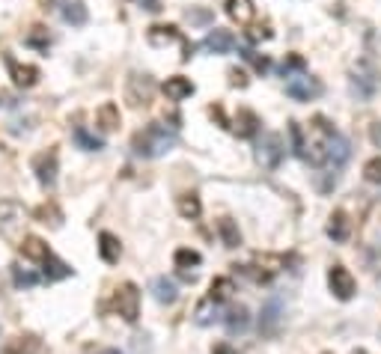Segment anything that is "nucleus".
Segmentation results:
<instances>
[{
	"instance_id": "nucleus-47",
	"label": "nucleus",
	"mask_w": 381,
	"mask_h": 354,
	"mask_svg": "<svg viewBox=\"0 0 381 354\" xmlns=\"http://www.w3.org/2000/svg\"><path fill=\"white\" fill-rule=\"evenodd\" d=\"M0 107H15V98L9 93H0Z\"/></svg>"
},
{
	"instance_id": "nucleus-41",
	"label": "nucleus",
	"mask_w": 381,
	"mask_h": 354,
	"mask_svg": "<svg viewBox=\"0 0 381 354\" xmlns=\"http://www.w3.org/2000/svg\"><path fill=\"white\" fill-rule=\"evenodd\" d=\"M271 27L268 24H257V27H250V33H248V39L250 42H262V39H271Z\"/></svg>"
},
{
	"instance_id": "nucleus-46",
	"label": "nucleus",
	"mask_w": 381,
	"mask_h": 354,
	"mask_svg": "<svg viewBox=\"0 0 381 354\" xmlns=\"http://www.w3.org/2000/svg\"><path fill=\"white\" fill-rule=\"evenodd\" d=\"M87 354H122L120 349H93V346H87Z\"/></svg>"
},
{
	"instance_id": "nucleus-35",
	"label": "nucleus",
	"mask_w": 381,
	"mask_h": 354,
	"mask_svg": "<svg viewBox=\"0 0 381 354\" xmlns=\"http://www.w3.org/2000/svg\"><path fill=\"white\" fill-rule=\"evenodd\" d=\"M173 262H176V268H197L199 262H203V256H199L197 250H190V247H179L176 250V256H173Z\"/></svg>"
},
{
	"instance_id": "nucleus-14",
	"label": "nucleus",
	"mask_w": 381,
	"mask_h": 354,
	"mask_svg": "<svg viewBox=\"0 0 381 354\" xmlns=\"http://www.w3.org/2000/svg\"><path fill=\"white\" fill-rule=\"evenodd\" d=\"M6 66H9V78H12V84L21 87V89L33 87L36 80H39V69H36V66H21V63H15L9 54H6Z\"/></svg>"
},
{
	"instance_id": "nucleus-11",
	"label": "nucleus",
	"mask_w": 381,
	"mask_h": 354,
	"mask_svg": "<svg viewBox=\"0 0 381 354\" xmlns=\"http://www.w3.org/2000/svg\"><path fill=\"white\" fill-rule=\"evenodd\" d=\"M328 286L340 301H349V298L358 292V283H355V277H351V271L346 265H334L328 271Z\"/></svg>"
},
{
	"instance_id": "nucleus-37",
	"label": "nucleus",
	"mask_w": 381,
	"mask_h": 354,
	"mask_svg": "<svg viewBox=\"0 0 381 354\" xmlns=\"http://www.w3.org/2000/svg\"><path fill=\"white\" fill-rule=\"evenodd\" d=\"M12 280H15L18 289H30V286L39 283V274H33V271H27L21 265H12Z\"/></svg>"
},
{
	"instance_id": "nucleus-36",
	"label": "nucleus",
	"mask_w": 381,
	"mask_h": 354,
	"mask_svg": "<svg viewBox=\"0 0 381 354\" xmlns=\"http://www.w3.org/2000/svg\"><path fill=\"white\" fill-rule=\"evenodd\" d=\"M30 48H39V51H48V45H51V36H48V30L45 27H39L36 24L30 33H27V39H24Z\"/></svg>"
},
{
	"instance_id": "nucleus-16",
	"label": "nucleus",
	"mask_w": 381,
	"mask_h": 354,
	"mask_svg": "<svg viewBox=\"0 0 381 354\" xmlns=\"http://www.w3.org/2000/svg\"><path fill=\"white\" fill-rule=\"evenodd\" d=\"M226 15L232 18L239 27H248L253 21V15H257V6H253V0H226Z\"/></svg>"
},
{
	"instance_id": "nucleus-15",
	"label": "nucleus",
	"mask_w": 381,
	"mask_h": 354,
	"mask_svg": "<svg viewBox=\"0 0 381 354\" xmlns=\"http://www.w3.org/2000/svg\"><path fill=\"white\" fill-rule=\"evenodd\" d=\"M57 12H60V18H63V21H66V24H72V27H80V24H87V18H89L87 6H84V0H60Z\"/></svg>"
},
{
	"instance_id": "nucleus-48",
	"label": "nucleus",
	"mask_w": 381,
	"mask_h": 354,
	"mask_svg": "<svg viewBox=\"0 0 381 354\" xmlns=\"http://www.w3.org/2000/svg\"><path fill=\"white\" fill-rule=\"evenodd\" d=\"M212 354H235L232 351V346H226V342H221V346H215V351Z\"/></svg>"
},
{
	"instance_id": "nucleus-44",
	"label": "nucleus",
	"mask_w": 381,
	"mask_h": 354,
	"mask_svg": "<svg viewBox=\"0 0 381 354\" xmlns=\"http://www.w3.org/2000/svg\"><path fill=\"white\" fill-rule=\"evenodd\" d=\"M138 6H143L146 12H161V0H134Z\"/></svg>"
},
{
	"instance_id": "nucleus-22",
	"label": "nucleus",
	"mask_w": 381,
	"mask_h": 354,
	"mask_svg": "<svg viewBox=\"0 0 381 354\" xmlns=\"http://www.w3.org/2000/svg\"><path fill=\"white\" fill-rule=\"evenodd\" d=\"M349 232H351L349 214L342 212V208H337V212L331 214V221H328V239H334L337 244H342V241H349Z\"/></svg>"
},
{
	"instance_id": "nucleus-4",
	"label": "nucleus",
	"mask_w": 381,
	"mask_h": 354,
	"mask_svg": "<svg viewBox=\"0 0 381 354\" xmlns=\"http://www.w3.org/2000/svg\"><path fill=\"white\" fill-rule=\"evenodd\" d=\"M21 226H24V208L12 203V199L0 203V235L12 244H21L27 239V235H21Z\"/></svg>"
},
{
	"instance_id": "nucleus-1",
	"label": "nucleus",
	"mask_w": 381,
	"mask_h": 354,
	"mask_svg": "<svg viewBox=\"0 0 381 354\" xmlns=\"http://www.w3.org/2000/svg\"><path fill=\"white\" fill-rule=\"evenodd\" d=\"M289 134H292V149L295 155L307 161V164H325L328 161V146L334 140V125L325 120V116H313L307 125H298L292 122L289 125Z\"/></svg>"
},
{
	"instance_id": "nucleus-32",
	"label": "nucleus",
	"mask_w": 381,
	"mask_h": 354,
	"mask_svg": "<svg viewBox=\"0 0 381 354\" xmlns=\"http://www.w3.org/2000/svg\"><path fill=\"white\" fill-rule=\"evenodd\" d=\"M42 265H45V280H48V283H57V280L72 277V268L66 265V262L54 259V256H48V262H42Z\"/></svg>"
},
{
	"instance_id": "nucleus-9",
	"label": "nucleus",
	"mask_w": 381,
	"mask_h": 354,
	"mask_svg": "<svg viewBox=\"0 0 381 354\" xmlns=\"http://www.w3.org/2000/svg\"><path fill=\"white\" fill-rule=\"evenodd\" d=\"M286 96L295 98V102H313V98L322 96V84L319 78H310V75H289L286 80Z\"/></svg>"
},
{
	"instance_id": "nucleus-18",
	"label": "nucleus",
	"mask_w": 381,
	"mask_h": 354,
	"mask_svg": "<svg viewBox=\"0 0 381 354\" xmlns=\"http://www.w3.org/2000/svg\"><path fill=\"white\" fill-rule=\"evenodd\" d=\"M224 324H226V333L230 337H239V333H244L250 328V313H248V307H232L230 313L224 316Z\"/></svg>"
},
{
	"instance_id": "nucleus-24",
	"label": "nucleus",
	"mask_w": 381,
	"mask_h": 354,
	"mask_svg": "<svg viewBox=\"0 0 381 354\" xmlns=\"http://www.w3.org/2000/svg\"><path fill=\"white\" fill-rule=\"evenodd\" d=\"M221 319H224V316H221V310H217V304L212 301V298H206V301L197 304L194 322L199 324V328H208V324H215V322H221Z\"/></svg>"
},
{
	"instance_id": "nucleus-43",
	"label": "nucleus",
	"mask_w": 381,
	"mask_h": 354,
	"mask_svg": "<svg viewBox=\"0 0 381 354\" xmlns=\"http://www.w3.org/2000/svg\"><path fill=\"white\" fill-rule=\"evenodd\" d=\"M226 75H230V87H248L250 84V80H248V75H244V71L241 69H230V71H226Z\"/></svg>"
},
{
	"instance_id": "nucleus-27",
	"label": "nucleus",
	"mask_w": 381,
	"mask_h": 354,
	"mask_svg": "<svg viewBox=\"0 0 381 354\" xmlns=\"http://www.w3.org/2000/svg\"><path fill=\"white\" fill-rule=\"evenodd\" d=\"M152 298L158 304H173L176 301V283L167 277H155L152 280Z\"/></svg>"
},
{
	"instance_id": "nucleus-26",
	"label": "nucleus",
	"mask_w": 381,
	"mask_h": 354,
	"mask_svg": "<svg viewBox=\"0 0 381 354\" xmlns=\"http://www.w3.org/2000/svg\"><path fill=\"white\" fill-rule=\"evenodd\" d=\"M96 122H98L102 131H116L120 129V107H116L113 102H105L96 113Z\"/></svg>"
},
{
	"instance_id": "nucleus-8",
	"label": "nucleus",
	"mask_w": 381,
	"mask_h": 354,
	"mask_svg": "<svg viewBox=\"0 0 381 354\" xmlns=\"http://www.w3.org/2000/svg\"><path fill=\"white\" fill-rule=\"evenodd\" d=\"M152 96H155V80H152L149 75H140V71L129 75V84H125V98H129L131 107H146L152 102Z\"/></svg>"
},
{
	"instance_id": "nucleus-3",
	"label": "nucleus",
	"mask_w": 381,
	"mask_h": 354,
	"mask_svg": "<svg viewBox=\"0 0 381 354\" xmlns=\"http://www.w3.org/2000/svg\"><path fill=\"white\" fill-rule=\"evenodd\" d=\"M146 39H149V45H155V48H161V45H179V48H182V63H188L190 54H194V45L185 39V33L179 30L176 24H155V27H149Z\"/></svg>"
},
{
	"instance_id": "nucleus-28",
	"label": "nucleus",
	"mask_w": 381,
	"mask_h": 354,
	"mask_svg": "<svg viewBox=\"0 0 381 354\" xmlns=\"http://www.w3.org/2000/svg\"><path fill=\"white\" fill-rule=\"evenodd\" d=\"M217 235H221L224 247H239L241 244V232H239V226H235V221H230V217H221V221H217Z\"/></svg>"
},
{
	"instance_id": "nucleus-20",
	"label": "nucleus",
	"mask_w": 381,
	"mask_h": 354,
	"mask_svg": "<svg viewBox=\"0 0 381 354\" xmlns=\"http://www.w3.org/2000/svg\"><path fill=\"white\" fill-rule=\"evenodd\" d=\"M98 256H102L107 265H116V262H120V256H122V244H120V239H116V235H111V232H102V235H98Z\"/></svg>"
},
{
	"instance_id": "nucleus-21",
	"label": "nucleus",
	"mask_w": 381,
	"mask_h": 354,
	"mask_svg": "<svg viewBox=\"0 0 381 354\" xmlns=\"http://www.w3.org/2000/svg\"><path fill=\"white\" fill-rule=\"evenodd\" d=\"M21 247V253H24V259H30V262H48V256H51V250H48V244H45L39 235H27V239L18 244Z\"/></svg>"
},
{
	"instance_id": "nucleus-25",
	"label": "nucleus",
	"mask_w": 381,
	"mask_h": 354,
	"mask_svg": "<svg viewBox=\"0 0 381 354\" xmlns=\"http://www.w3.org/2000/svg\"><path fill=\"white\" fill-rule=\"evenodd\" d=\"M351 155V146H349V140L342 137V134H334V140H331V146H328V161L334 164V170L342 167L349 161Z\"/></svg>"
},
{
	"instance_id": "nucleus-17",
	"label": "nucleus",
	"mask_w": 381,
	"mask_h": 354,
	"mask_svg": "<svg viewBox=\"0 0 381 354\" xmlns=\"http://www.w3.org/2000/svg\"><path fill=\"white\" fill-rule=\"evenodd\" d=\"M203 48L212 51V54H226V51L235 48V36L230 30H221V27H215V30L203 39Z\"/></svg>"
},
{
	"instance_id": "nucleus-19",
	"label": "nucleus",
	"mask_w": 381,
	"mask_h": 354,
	"mask_svg": "<svg viewBox=\"0 0 381 354\" xmlns=\"http://www.w3.org/2000/svg\"><path fill=\"white\" fill-rule=\"evenodd\" d=\"M164 96L170 98V102H182V98L194 96V84L185 78V75H173L164 80Z\"/></svg>"
},
{
	"instance_id": "nucleus-12",
	"label": "nucleus",
	"mask_w": 381,
	"mask_h": 354,
	"mask_svg": "<svg viewBox=\"0 0 381 354\" xmlns=\"http://www.w3.org/2000/svg\"><path fill=\"white\" fill-rule=\"evenodd\" d=\"M33 170H36V179H39L42 188H54L57 181V152L48 149V152H39L33 158Z\"/></svg>"
},
{
	"instance_id": "nucleus-5",
	"label": "nucleus",
	"mask_w": 381,
	"mask_h": 354,
	"mask_svg": "<svg viewBox=\"0 0 381 354\" xmlns=\"http://www.w3.org/2000/svg\"><path fill=\"white\" fill-rule=\"evenodd\" d=\"M283 155H286V143H283V137H280V134L265 131L257 140V161L265 170H277L280 161H283Z\"/></svg>"
},
{
	"instance_id": "nucleus-38",
	"label": "nucleus",
	"mask_w": 381,
	"mask_h": 354,
	"mask_svg": "<svg viewBox=\"0 0 381 354\" xmlns=\"http://www.w3.org/2000/svg\"><path fill=\"white\" fill-rule=\"evenodd\" d=\"M241 57H244V60H248V63H250V66H253V69H257V71H259V75H265V71L271 69V60H268V57H262V54H257V51H253V48H244V51H241Z\"/></svg>"
},
{
	"instance_id": "nucleus-29",
	"label": "nucleus",
	"mask_w": 381,
	"mask_h": 354,
	"mask_svg": "<svg viewBox=\"0 0 381 354\" xmlns=\"http://www.w3.org/2000/svg\"><path fill=\"white\" fill-rule=\"evenodd\" d=\"M72 137H75V143H78V149H84V152H98L105 146L102 143V137H96V134H89L84 125H75V131H72Z\"/></svg>"
},
{
	"instance_id": "nucleus-34",
	"label": "nucleus",
	"mask_w": 381,
	"mask_h": 354,
	"mask_svg": "<svg viewBox=\"0 0 381 354\" xmlns=\"http://www.w3.org/2000/svg\"><path fill=\"white\" fill-rule=\"evenodd\" d=\"M33 217H36L39 223H51V226H60V221H63L57 203H45V206H39V208L33 212Z\"/></svg>"
},
{
	"instance_id": "nucleus-10",
	"label": "nucleus",
	"mask_w": 381,
	"mask_h": 354,
	"mask_svg": "<svg viewBox=\"0 0 381 354\" xmlns=\"http://www.w3.org/2000/svg\"><path fill=\"white\" fill-rule=\"evenodd\" d=\"M283 328V301L280 298H268L259 313V333L262 337H277Z\"/></svg>"
},
{
	"instance_id": "nucleus-40",
	"label": "nucleus",
	"mask_w": 381,
	"mask_h": 354,
	"mask_svg": "<svg viewBox=\"0 0 381 354\" xmlns=\"http://www.w3.org/2000/svg\"><path fill=\"white\" fill-rule=\"evenodd\" d=\"M304 66H307V63H304V57H298V54H292V57H286V63H283V75L289 78V75H292V71H298V75H301V71H304Z\"/></svg>"
},
{
	"instance_id": "nucleus-39",
	"label": "nucleus",
	"mask_w": 381,
	"mask_h": 354,
	"mask_svg": "<svg viewBox=\"0 0 381 354\" xmlns=\"http://www.w3.org/2000/svg\"><path fill=\"white\" fill-rule=\"evenodd\" d=\"M364 176H367V181H373V185H381V158L367 161V167H364Z\"/></svg>"
},
{
	"instance_id": "nucleus-23",
	"label": "nucleus",
	"mask_w": 381,
	"mask_h": 354,
	"mask_svg": "<svg viewBox=\"0 0 381 354\" xmlns=\"http://www.w3.org/2000/svg\"><path fill=\"white\" fill-rule=\"evenodd\" d=\"M232 131L239 134V137H257V131H259V120H257V113L253 111H239L235 113V125H232Z\"/></svg>"
},
{
	"instance_id": "nucleus-30",
	"label": "nucleus",
	"mask_w": 381,
	"mask_h": 354,
	"mask_svg": "<svg viewBox=\"0 0 381 354\" xmlns=\"http://www.w3.org/2000/svg\"><path fill=\"white\" fill-rule=\"evenodd\" d=\"M176 206H179V214L188 217V221H197L199 212H203V203H199L197 194H182L176 199Z\"/></svg>"
},
{
	"instance_id": "nucleus-6",
	"label": "nucleus",
	"mask_w": 381,
	"mask_h": 354,
	"mask_svg": "<svg viewBox=\"0 0 381 354\" xmlns=\"http://www.w3.org/2000/svg\"><path fill=\"white\" fill-rule=\"evenodd\" d=\"M283 268H286V259L280 256V253H257L248 265V274L257 280V283H268V280L277 277Z\"/></svg>"
},
{
	"instance_id": "nucleus-33",
	"label": "nucleus",
	"mask_w": 381,
	"mask_h": 354,
	"mask_svg": "<svg viewBox=\"0 0 381 354\" xmlns=\"http://www.w3.org/2000/svg\"><path fill=\"white\" fill-rule=\"evenodd\" d=\"M3 354H42V346L36 337H18Z\"/></svg>"
},
{
	"instance_id": "nucleus-31",
	"label": "nucleus",
	"mask_w": 381,
	"mask_h": 354,
	"mask_svg": "<svg viewBox=\"0 0 381 354\" xmlns=\"http://www.w3.org/2000/svg\"><path fill=\"white\" fill-rule=\"evenodd\" d=\"M235 292V283L230 277H217V280H212V286H208V298H212L215 304H221V301H226Z\"/></svg>"
},
{
	"instance_id": "nucleus-2",
	"label": "nucleus",
	"mask_w": 381,
	"mask_h": 354,
	"mask_svg": "<svg viewBox=\"0 0 381 354\" xmlns=\"http://www.w3.org/2000/svg\"><path fill=\"white\" fill-rule=\"evenodd\" d=\"M176 143H179V137L173 129H167V125H161V122H149L146 129L131 137V149H134V155H140V158H161V155H167Z\"/></svg>"
},
{
	"instance_id": "nucleus-42",
	"label": "nucleus",
	"mask_w": 381,
	"mask_h": 354,
	"mask_svg": "<svg viewBox=\"0 0 381 354\" xmlns=\"http://www.w3.org/2000/svg\"><path fill=\"white\" fill-rule=\"evenodd\" d=\"M188 21L190 24H212V12H208V9H190Z\"/></svg>"
},
{
	"instance_id": "nucleus-13",
	"label": "nucleus",
	"mask_w": 381,
	"mask_h": 354,
	"mask_svg": "<svg viewBox=\"0 0 381 354\" xmlns=\"http://www.w3.org/2000/svg\"><path fill=\"white\" fill-rule=\"evenodd\" d=\"M375 87H378L375 75H373V71H369V66H367V63H360V66L355 69V75H351V93H355L358 98H373Z\"/></svg>"
},
{
	"instance_id": "nucleus-7",
	"label": "nucleus",
	"mask_w": 381,
	"mask_h": 354,
	"mask_svg": "<svg viewBox=\"0 0 381 354\" xmlns=\"http://www.w3.org/2000/svg\"><path fill=\"white\" fill-rule=\"evenodd\" d=\"M111 307L122 316L125 322H138V316H140V292H138V286H134V283H122L113 292V304Z\"/></svg>"
},
{
	"instance_id": "nucleus-45",
	"label": "nucleus",
	"mask_w": 381,
	"mask_h": 354,
	"mask_svg": "<svg viewBox=\"0 0 381 354\" xmlns=\"http://www.w3.org/2000/svg\"><path fill=\"white\" fill-rule=\"evenodd\" d=\"M369 137H373V143L381 149V122H373V129H369Z\"/></svg>"
}]
</instances>
